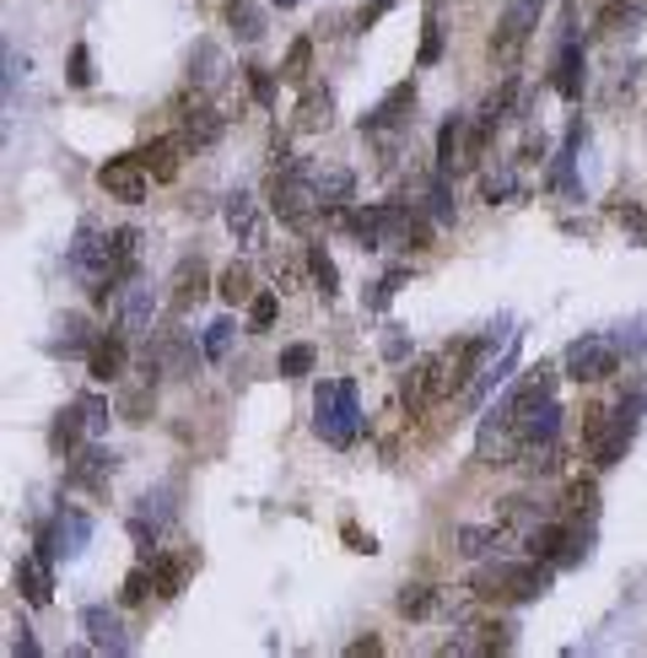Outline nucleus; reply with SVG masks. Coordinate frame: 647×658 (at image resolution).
I'll return each instance as SVG.
<instances>
[{"instance_id":"c756f323","label":"nucleus","mask_w":647,"mask_h":658,"mask_svg":"<svg viewBox=\"0 0 647 658\" xmlns=\"http://www.w3.org/2000/svg\"><path fill=\"white\" fill-rule=\"evenodd\" d=\"M394 604H399V615H410V621H427V615H438V604H443V593L432 589V583H405Z\"/></svg>"},{"instance_id":"a18cd8bd","label":"nucleus","mask_w":647,"mask_h":658,"mask_svg":"<svg viewBox=\"0 0 647 658\" xmlns=\"http://www.w3.org/2000/svg\"><path fill=\"white\" fill-rule=\"evenodd\" d=\"M303 264H308V254H303V260H292V254H286V260H281V254L270 260V270H275V281H281V292L303 286Z\"/></svg>"},{"instance_id":"ea45409f","label":"nucleus","mask_w":647,"mask_h":658,"mask_svg":"<svg viewBox=\"0 0 647 658\" xmlns=\"http://www.w3.org/2000/svg\"><path fill=\"white\" fill-rule=\"evenodd\" d=\"M173 513H179V508H173V491H146L140 519H151L157 529H168V524H173Z\"/></svg>"},{"instance_id":"4d7b16f0","label":"nucleus","mask_w":647,"mask_h":658,"mask_svg":"<svg viewBox=\"0 0 647 658\" xmlns=\"http://www.w3.org/2000/svg\"><path fill=\"white\" fill-rule=\"evenodd\" d=\"M345 654H351V658H362V654H384V643H378V637H356V643H351Z\"/></svg>"},{"instance_id":"f3484780","label":"nucleus","mask_w":647,"mask_h":658,"mask_svg":"<svg viewBox=\"0 0 647 658\" xmlns=\"http://www.w3.org/2000/svg\"><path fill=\"white\" fill-rule=\"evenodd\" d=\"M129 362V334H98V345L87 351V373L98 384H120Z\"/></svg>"},{"instance_id":"603ef678","label":"nucleus","mask_w":647,"mask_h":658,"mask_svg":"<svg viewBox=\"0 0 647 658\" xmlns=\"http://www.w3.org/2000/svg\"><path fill=\"white\" fill-rule=\"evenodd\" d=\"M249 92H254V103H275V76L270 70H249Z\"/></svg>"},{"instance_id":"412c9836","label":"nucleus","mask_w":647,"mask_h":658,"mask_svg":"<svg viewBox=\"0 0 647 658\" xmlns=\"http://www.w3.org/2000/svg\"><path fill=\"white\" fill-rule=\"evenodd\" d=\"M16 589H22L27 604L44 610V604L55 599V593H49V556H22V561H16Z\"/></svg>"},{"instance_id":"cd10ccee","label":"nucleus","mask_w":647,"mask_h":658,"mask_svg":"<svg viewBox=\"0 0 647 658\" xmlns=\"http://www.w3.org/2000/svg\"><path fill=\"white\" fill-rule=\"evenodd\" d=\"M399 395H405V405H410V416H421V410L432 405V356L405 367V378H399Z\"/></svg>"},{"instance_id":"20e7f679","label":"nucleus","mask_w":647,"mask_h":658,"mask_svg":"<svg viewBox=\"0 0 647 658\" xmlns=\"http://www.w3.org/2000/svg\"><path fill=\"white\" fill-rule=\"evenodd\" d=\"M270 211H275L292 232H314V216L324 211L319 190H314V168H308V173H303V168L275 173V179H270Z\"/></svg>"},{"instance_id":"6e6d98bb","label":"nucleus","mask_w":647,"mask_h":658,"mask_svg":"<svg viewBox=\"0 0 647 658\" xmlns=\"http://www.w3.org/2000/svg\"><path fill=\"white\" fill-rule=\"evenodd\" d=\"M11 648H16L22 658H38V643H33V632H27V626H16V643H11Z\"/></svg>"},{"instance_id":"13d9d810","label":"nucleus","mask_w":647,"mask_h":658,"mask_svg":"<svg viewBox=\"0 0 647 658\" xmlns=\"http://www.w3.org/2000/svg\"><path fill=\"white\" fill-rule=\"evenodd\" d=\"M384 356H388V362H405V334H388V340H384Z\"/></svg>"},{"instance_id":"9b49d317","label":"nucleus","mask_w":647,"mask_h":658,"mask_svg":"<svg viewBox=\"0 0 647 658\" xmlns=\"http://www.w3.org/2000/svg\"><path fill=\"white\" fill-rule=\"evenodd\" d=\"M173 135H179L184 151H205V146H216V135H222V114L194 92V103H179V125H173Z\"/></svg>"},{"instance_id":"393cba45","label":"nucleus","mask_w":647,"mask_h":658,"mask_svg":"<svg viewBox=\"0 0 647 658\" xmlns=\"http://www.w3.org/2000/svg\"><path fill=\"white\" fill-rule=\"evenodd\" d=\"M314 190H319L324 211H340L356 195V179H351V168H314Z\"/></svg>"},{"instance_id":"6ab92c4d","label":"nucleus","mask_w":647,"mask_h":658,"mask_svg":"<svg viewBox=\"0 0 647 658\" xmlns=\"http://www.w3.org/2000/svg\"><path fill=\"white\" fill-rule=\"evenodd\" d=\"M205 292H211V270H205V260H184L179 264V275H173V314L200 308Z\"/></svg>"},{"instance_id":"a878e982","label":"nucleus","mask_w":647,"mask_h":658,"mask_svg":"<svg viewBox=\"0 0 647 658\" xmlns=\"http://www.w3.org/2000/svg\"><path fill=\"white\" fill-rule=\"evenodd\" d=\"M190 567H194V556H151V578H157V593L162 599H179L184 593V583H190Z\"/></svg>"},{"instance_id":"7c9ffc66","label":"nucleus","mask_w":647,"mask_h":658,"mask_svg":"<svg viewBox=\"0 0 647 658\" xmlns=\"http://www.w3.org/2000/svg\"><path fill=\"white\" fill-rule=\"evenodd\" d=\"M109 249H114L120 281H129V275L140 270V232H135V227H114V232H109Z\"/></svg>"},{"instance_id":"1a4fd4ad","label":"nucleus","mask_w":647,"mask_h":658,"mask_svg":"<svg viewBox=\"0 0 647 658\" xmlns=\"http://www.w3.org/2000/svg\"><path fill=\"white\" fill-rule=\"evenodd\" d=\"M98 184H103V195H109V200L140 205L146 190H151V173H146V162L129 151V157H114V162H103V168H98Z\"/></svg>"},{"instance_id":"f257e3e1","label":"nucleus","mask_w":647,"mask_h":658,"mask_svg":"<svg viewBox=\"0 0 647 658\" xmlns=\"http://www.w3.org/2000/svg\"><path fill=\"white\" fill-rule=\"evenodd\" d=\"M637 410H643L637 399L621 405V410H604V405L582 410V449H588V460L599 464V469L626 460V449H632V438H637Z\"/></svg>"},{"instance_id":"58836bf2","label":"nucleus","mask_w":647,"mask_h":658,"mask_svg":"<svg viewBox=\"0 0 647 658\" xmlns=\"http://www.w3.org/2000/svg\"><path fill=\"white\" fill-rule=\"evenodd\" d=\"M275 373L281 378H308L314 373V345H286L281 362H275Z\"/></svg>"},{"instance_id":"bb28decb","label":"nucleus","mask_w":647,"mask_h":658,"mask_svg":"<svg viewBox=\"0 0 647 658\" xmlns=\"http://www.w3.org/2000/svg\"><path fill=\"white\" fill-rule=\"evenodd\" d=\"M81 438H92V427H87V410H81V399H76L70 410H60V421H55V432H49V449L70 460Z\"/></svg>"},{"instance_id":"dca6fc26","label":"nucleus","mask_w":647,"mask_h":658,"mask_svg":"<svg viewBox=\"0 0 647 658\" xmlns=\"http://www.w3.org/2000/svg\"><path fill=\"white\" fill-rule=\"evenodd\" d=\"M81 632H87V643H92L98 654H129V632H125V621H120L114 610H103V604L81 610Z\"/></svg>"},{"instance_id":"473e14b6","label":"nucleus","mask_w":647,"mask_h":658,"mask_svg":"<svg viewBox=\"0 0 647 658\" xmlns=\"http://www.w3.org/2000/svg\"><path fill=\"white\" fill-rule=\"evenodd\" d=\"M92 345H98V334L87 329V319L65 314V319H60V334H55V351H60V356H81V351H92Z\"/></svg>"},{"instance_id":"c9c22d12","label":"nucleus","mask_w":647,"mask_h":658,"mask_svg":"<svg viewBox=\"0 0 647 658\" xmlns=\"http://www.w3.org/2000/svg\"><path fill=\"white\" fill-rule=\"evenodd\" d=\"M308 66H314V38H297L292 49H286V60H281V81L286 87H308Z\"/></svg>"},{"instance_id":"f8f14e48","label":"nucleus","mask_w":647,"mask_h":658,"mask_svg":"<svg viewBox=\"0 0 647 658\" xmlns=\"http://www.w3.org/2000/svg\"><path fill=\"white\" fill-rule=\"evenodd\" d=\"M410 109H416V81H394L384 98L373 103V114H362V135H388V131H399V125L410 120Z\"/></svg>"},{"instance_id":"79ce46f5","label":"nucleus","mask_w":647,"mask_h":658,"mask_svg":"<svg viewBox=\"0 0 647 658\" xmlns=\"http://www.w3.org/2000/svg\"><path fill=\"white\" fill-rule=\"evenodd\" d=\"M232 334H238L232 319H216V325L205 329V356H211V362H222V356H227V345H232Z\"/></svg>"},{"instance_id":"bf43d9fd","label":"nucleus","mask_w":647,"mask_h":658,"mask_svg":"<svg viewBox=\"0 0 647 658\" xmlns=\"http://www.w3.org/2000/svg\"><path fill=\"white\" fill-rule=\"evenodd\" d=\"M378 16H388L384 0H378V5H367V11H356V27H367V22H378Z\"/></svg>"},{"instance_id":"3c124183","label":"nucleus","mask_w":647,"mask_h":658,"mask_svg":"<svg viewBox=\"0 0 647 658\" xmlns=\"http://www.w3.org/2000/svg\"><path fill=\"white\" fill-rule=\"evenodd\" d=\"M92 81V55H87V44H76L70 49V87H87Z\"/></svg>"},{"instance_id":"72a5a7b5","label":"nucleus","mask_w":647,"mask_h":658,"mask_svg":"<svg viewBox=\"0 0 647 658\" xmlns=\"http://www.w3.org/2000/svg\"><path fill=\"white\" fill-rule=\"evenodd\" d=\"M453 540H458L464 556H491V551L502 545V524H464Z\"/></svg>"},{"instance_id":"6e6552de","label":"nucleus","mask_w":647,"mask_h":658,"mask_svg":"<svg viewBox=\"0 0 647 658\" xmlns=\"http://www.w3.org/2000/svg\"><path fill=\"white\" fill-rule=\"evenodd\" d=\"M87 540H92V519L81 513V508H60L55 513V524L38 534V556H65V561H76L81 551H87Z\"/></svg>"},{"instance_id":"ddd939ff","label":"nucleus","mask_w":647,"mask_h":658,"mask_svg":"<svg viewBox=\"0 0 647 658\" xmlns=\"http://www.w3.org/2000/svg\"><path fill=\"white\" fill-rule=\"evenodd\" d=\"M550 389H556V373L540 362V367H529L523 378H518L513 389H508V399L491 410V416H502V421H513V416H523V410H534V405H545L550 399Z\"/></svg>"},{"instance_id":"37998d69","label":"nucleus","mask_w":647,"mask_h":658,"mask_svg":"<svg viewBox=\"0 0 647 658\" xmlns=\"http://www.w3.org/2000/svg\"><path fill=\"white\" fill-rule=\"evenodd\" d=\"M502 524H545V513L529 502V497H508V508H502Z\"/></svg>"},{"instance_id":"7ed1b4c3","label":"nucleus","mask_w":647,"mask_h":658,"mask_svg":"<svg viewBox=\"0 0 647 658\" xmlns=\"http://www.w3.org/2000/svg\"><path fill=\"white\" fill-rule=\"evenodd\" d=\"M314 427H319L324 443L334 449H351L362 438V405H356V384L351 378H329L314 395Z\"/></svg>"},{"instance_id":"aec40b11","label":"nucleus","mask_w":647,"mask_h":658,"mask_svg":"<svg viewBox=\"0 0 647 658\" xmlns=\"http://www.w3.org/2000/svg\"><path fill=\"white\" fill-rule=\"evenodd\" d=\"M179 151H184L179 135H157V140H146L135 157L146 162V173H151L157 184H173V179H179Z\"/></svg>"},{"instance_id":"0eeeda50","label":"nucleus","mask_w":647,"mask_h":658,"mask_svg":"<svg viewBox=\"0 0 647 658\" xmlns=\"http://www.w3.org/2000/svg\"><path fill=\"white\" fill-rule=\"evenodd\" d=\"M621 367V340L615 334H582L567 345V373L578 378V384H599V378H610Z\"/></svg>"},{"instance_id":"4c0bfd02","label":"nucleus","mask_w":647,"mask_h":658,"mask_svg":"<svg viewBox=\"0 0 647 658\" xmlns=\"http://www.w3.org/2000/svg\"><path fill=\"white\" fill-rule=\"evenodd\" d=\"M308 275L319 281L324 297H334V292H340V270H334V260H329V249H319V243L308 249Z\"/></svg>"},{"instance_id":"5fc2aeb1","label":"nucleus","mask_w":647,"mask_h":658,"mask_svg":"<svg viewBox=\"0 0 647 658\" xmlns=\"http://www.w3.org/2000/svg\"><path fill=\"white\" fill-rule=\"evenodd\" d=\"M621 222H626L637 238H647V222H643V211H637V205H621Z\"/></svg>"},{"instance_id":"f704fd0d","label":"nucleus","mask_w":647,"mask_h":658,"mask_svg":"<svg viewBox=\"0 0 647 658\" xmlns=\"http://www.w3.org/2000/svg\"><path fill=\"white\" fill-rule=\"evenodd\" d=\"M216 292H222V303H232V308H238V303H254V270H249V264H227Z\"/></svg>"},{"instance_id":"c03bdc74","label":"nucleus","mask_w":647,"mask_h":658,"mask_svg":"<svg viewBox=\"0 0 647 658\" xmlns=\"http://www.w3.org/2000/svg\"><path fill=\"white\" fill-rule=\"evenodd\" d=\"M399 286H405V270H388L384 281H378V286L367 292V308H373V314H384V308H388V297H394Z\"/></svg>"},{"instance_id":"5701e85b","label":"nucleus","mask_w":647,"mask_h":658,"mask_svg":"<svg viewBox=\"0 0 647 658\" xmlns=\"http://www.w3.org/2000/svg\"><path fill=\"white\" fill-rule=\"evenodd\" d=\"M190 81H194V92H216V87L227 81V55H222L216 44H200L190 60Z\"/></svg>"},{"instance_id":"2eb2a0df","label":"nucleus","mask_w":647,"mask_h":658,"mask_svg":"<svg viewBox=\"0 0 647 658\" xmlns=\"http://www.w3.org/2000/svg\"><path fill=\"white\" fill-rule=\"evenodd\" d=\"M146 356H151L168 378L194 373V340L184 334V329H162V334H151V340H146Z\"/></svg>"},{"instance_id":"4468645a","label":"nucleus","mask_w":647,"mask_h":658,"mask_svg":"<svg viewBox=\"0 0 647 658\" xmlns=\"http://www.w3.org/2000/svg\"><path fill=\"white\" fill-rule=\"evenodd\" d=\"M120 469V460L109 454V449H87V454H70V464H65V486L70 491H103L109 486V475Z\"/></svg>"},{"instance_id":"c85d7f7f","label":"nucleus","mask_w":647,"mask_h":658,"mask_svg":"<svg viewBox=\"0 0 647 658\" xmlns=\"http://www.w3.org/2000/svg\"><path fill=\"white\" fill-rule=\"evenodd\" d=\"M556 92H561V98H572V103L582 98V44H578V38H567V44H561V60H556Z\"/></svg>"},{"instance_id":"4be33fe9","label":"nucleus","mask_w":647,"mask_h":658,"mask_svg":"<svg viewBox=\"0 0 647 658\" xmlns=\"http://www.w3.org/2000/svg\"><path fill=\"white\" fill-rule=\"evenodd\" d=\"M222 222L232 227V238L238 243H259V205H254V195H227V205H222Z\"/></svg>"},{"instance_id":"b1692460","label":"nucleus","mask_w":647,"mask_h":658,"mask_svg":"<svg viewBox=\"0 0 647 658\" xmlns=\"http://www.w3.org/2000/svg\"><path fill=\"white\" fill-rule=\"evenodd\" d=\"M329 120H334V98H329V87H308L303 103H297V131L319 135V131H329Z\"/></svg>"},{"instance_id":"f03ea898","label":"nucleus","mask_w":647,"mask_h":658,"mask_svg":"<svg viewBox=\"0 0 647 658\" xmlns=\"http://www.w3.org/2000/svg\"><path fill=\"white\" fill-rule=\"evenodd\" d=\"M475 599H513V604H529L550 589V561L529 556V561H497V567H480L475 572Z\"/></svg>"},{"instance_id":"39448f33","label":"nucleus","mask_w":647,"mask_h":658,"mask_svg":"<svg viewBox=\"0 0 647 658\" xmlns=\"http://www.w3.org/2000/svg\"><path fill=\"white\" fill-rule=\"evenodd\" d=\"M523 551L550 561V567H572L588 556V529H578V519H545L523 534Z\"/></svg>"},{"instance_id":"9d476101","label":"nucleus","mask_w":647,"mask_h":658,"mask_svg":"<svg viewBox=\"0 0 647 658\" xmlns=\"http://www.w3.org/2000/svg\"><path fill=\"white\" fill-rule=\"evenodd\" d=\"M109 308H114L120 334H129V340H135V334H151V308H157V303H151V286H146V281H135V275H129L125 286L114 292V303H109Z\"/></svg>"},{"instance_id":"a211bd4d","label":"nucleus","mask_w":647,"mask_h":658,"mask_svg":"<svg viewBox=\"0 0 647 658\" xmlns=\"http://www.w3.org/2000/svg\"><path fill=\"white\" fill-rule=\"evenodd\" d=\"M458 168H469V120H464V114H449L443 131H438V173L453 179Z\"/></svg>"},{"instance_id":"de8ad7c7","label":"nucleus","mask_w":647,"mask_h":658,"mask_svg":"<svg viewBox=\"0 0 647 658\" xmlns=\"http://www.w3.org/2000/svg\"><path fill=\"white\" fill-rule=\"evenodd\" d=\"M443 60V22L432 16L427 22V38H421V66H438Z\"/></svg>"},{"instance_id":"a19ab883","label":"nucleus","mask_w":647,"mask_h":658,"mask_svg":"<svg viewBox=\"0 0 647 658\" xmlns=\"http://www.w3.org/2000/svg\"><path fill=\"white\" fill-rule=\"evenodd\" d=\"M480 195L491 200V205H497V200H513L518 195L513 168H497V173H486V179H480Z\"/></svg>"},{"instance_id":"052dcab7","label":"nucleus","mask_w":647,"mask_h":658,"mask_svg":"<svg viewBox=\"0 0 647 658\" xmlns=\"http://www.w3.org/2000/svg\"><path fill=\"white\" fill-rule=\"evenodd\" d=\"M275 5H297V0H275Z\"/></svg>"},{"instance_id":"09e8293b","label":"nucleus","mask_w":647,"mask_h":658,"mask_svg":"<svg viewBox=\"0 0 647 658\" xmlns=\"http://www.w3.org/2000/svg\"><path fill=\"white\" fill-rule=\"evenodd\" d=\"M81 410H87V427H92V438H98V432H109V399L81 395Z\"/></svg>"},{"instance_id":"8fccbe9b","label":"nucleus","mask_w":647,"mask_h":658,"mask_svg":"<svg viewBox=\"0 0 647 658\" xmlns=\"http://www.w3.org/2000/svg\"><path fill=\"white\" fill-rule=\"evenodd\" d=\"M249 325H254V329L275 325V297H270V292H259L254 303H249Z\"/></svg>"},{"instance_id":"e433bc0d","label":"nucleus","mask_w":647,"mask_h":658,"mask_svg":"<svg viewBox=\"0 0 647 658\" xmlns=\"http://www.w3.org/2000/svg\"><path fill=\"white\" fill-rule=\"evenodd\" d=\"M599 513V486L593 480H572L567 486V519H593Z\"/></svg>"},{"instance_id":"423d86ee","label":"nucleus","mask_w":647,"mask_h":658,"mask_svg":"<svg viewBox=\"0 0 647 658\" xmlns=\"http://www.w3.org/2000/svg\"><path fill=\"white\" fill-rule=\"evenodd\" d=\"M540 11H545V0H508V11H502V22H497V33H491V60L502 70L518 66L529 33L540 27Z\"/></svg>"},{"instance_id":"864d4df0","label":"nucleus","mask_w":647,"mask_h":658,"mask_svg":"<svg viewBox=\"0 0 647 658\" xmlns=\"http://www.w3.org/2000/svg\"><path fill=\"white\" fill-rule=\"evenodd\" d=\"M340 534H345V545H351V551H362V556H373V551H378V540H373V534H362L356 524H345Z\"/></svg>"},{"instance_id":"49530a36","label":"nucleus","mask_w":647,"mask_h":658,"mask_svg":"<svg viewBox=\"0 0 647 658\" xmlns=\"http://www.w3.org/2000/svg\"><path fill=\"white\" fill-rule=\"evenodd\" d=\"M157 589V578H151V567H135V572H129L125 578V593H120V599H125V604H140V599H146V593Z\"/></svg>"},{"instance_id":"2f4dec72","label":"nucleus","mask_w":647,"mask_h":658,"mask_svg":"<svg viewBox=\"0 0 647 658\" xmlns=\"http://www.w3.org/2000/svg\"><path fill=\"white\" fill-rule=\"evenodd\" d=\"M227 22H232V33H238L243 44H259V38H264V11H259L254 0H227Z\"/></svg>"}]
</instances>
